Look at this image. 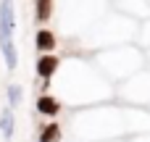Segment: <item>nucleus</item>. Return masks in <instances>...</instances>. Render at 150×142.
Returning <instances> with one entry per match:
<instances>
[{
  "label": "nucleus",
  "instance_id": "1",
  "mask_svg": "<svg viewBox=\"0 0 150 142\" xmlns=\"http://www.w3.org/2000/svg\"><path fill=\"white\" fill-rule=\"evenodd\" d=\"M13 29H16V18H13V3H0V50L5 58V66L13 71L18 63L16 55V45H13Z\"/></svg>",
  "mask_w": 150,
  "mask_h": 142
},
{
  "label": "nucleus",
  "instance_id": "2",
  "mask_svg": "<svg viewBox=\"0 0 150 142\" xmlns=\"http://www.w3.org/2000/svg\"><path fill=\"white\" fill-rule=\"evenodd\" d=\"M55 71H58V58H55V55H42V58H37V74H40L42 79H50Z\"/></svg>",
  "mask_w": 150,
  "mask_h": 142
},
{
  "label": "nucleus",
  "instance_id": "3",
  "mask_svg": "<svg viewBox=\"0 0 150 142\" xmlns=\"http://www.w3.org/2000/svg\"><path fill=\"white\" fill-rule=\"evenodd\" d=\"M34 45H37V50H42V53H50V50L58 45V40H55V34H53V32H47V29H40V32H37V37H34Z\"/></svg>",
  "mask_w": 150,
  "mask_h": 142
},
{
  "label": "nucleus",
  "instance_id": "4",
  "mask_svg": "<svg viewBox=\"0 0 150 142\" xmlns=\"http://www.w3.org/2000/svg\"><path fill=\"white\" fill-rule=\"evenodd\" d=\"M37 111H40L42 116H58L61 103H58L55 97H50V95H42V97H37Z\"/></svg>",
  "mask_w": 150,
  "mask_h": 142
},
{
  "label": "nucleus",
  "instance_id": "5",
  "mask_svg": "<svg viewBox=\"0 0 150 142\" xmlns=\"http://www.w3.org/2000/svg\"><path fill=\"white\" fill-rule=\"evenodd\" d=\"M0 134H3L5 140L13 137V113H11V108L3 111V116H0Z\"/></svg>",
  "mask_w": 150,
  "mask_h": 142
},
{
  "label": "nucleus",
  "instance_id": "6",
  "mask_svg": "<svg viewBox=\"0 0 150 142\" xmlns=\"http://www.w3.org/2000/svg\"><path fill=\"white\" fill-rule=\"evenodd\" d=\"M40 142H61V126L58 124H47L40 132Z\"/></svg>",
  "mask_w": 150,
  "mask_h": 142
},
{
  "label": "nucleus",
  "instance_id": "7",
  "mask_svg": "<svg viewBox=\"0 0 150 142\" xmlns=\"http://www.w3.org/2000/svg\"><path fill=\"white\" fill-rule=\"evenodd\" d=\"M50 13H53V3H50V0H40V3L34 5V16H37V21H47Z\"/></svg>",
  "mask_w": 150,
  "mask_h": 142
},
{
  "label": "nucleus",
  "instance_id": "8",
  "mask_svg": "<svg viewBox=\"0 0 150 142\" xmlns=\"http://www.w3.org/2000/svg\"><path fill=\"white\" fill-rule=\"evenodd\" d=\"M5 97H8V105H11V108H16V105L21 103V97H24V90H21L18 84H8Z\"/></svg>",
  "mask_w": 150,
  "mask_h": 142
}]
</instances>
